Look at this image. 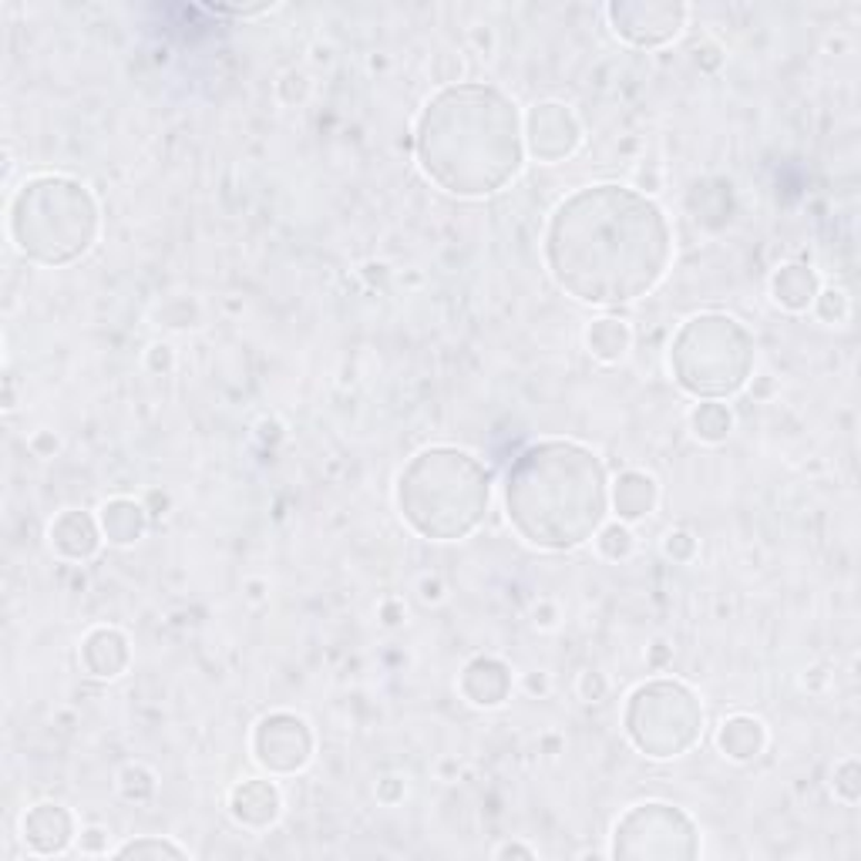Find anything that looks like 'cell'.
<instances>
[{
  "instance_id": "6da1fadb",
  "label": "cell",
  "mask_w": 861,
  "mask_h": 861,
  "mask_svg": "<svg viewBox=\"0 0 861 861\" xmlns=\"http://www.w3.org/2000/svg\"><path fill=\"white\" fill-rule=\"evenodd\" d=\"M546 256L556 283L576 300L616 306L659 283L669 263V229L639 193L596 186L556 209Z\"/></svg>"
},
{
  "instance_id": "7a4b0ae2",
  "label": "cell",
  "mask_w": 861,
  "mask_h": 861,
  "mask_svg": "<svg viewBox=\"0 0 861 861\" xmlns=\"http://www.w3.org/2000/svg\"><path fill=\"white\" fill-rule=\"evenodd\" d=\"M505 501L508 519L532 546L576 549L606 515V474L593 451L546 441L515 461Z\"/></svg>"
},
{
  "instance_id": "3957f363",
  "label": "cell",
  "mask_w": 861,
  "mask_h": 861,
  "mask_svg": "<svg viewBox=\"0 0 861 861\" xmlns=\"http://www.w3.org/2000/svg\"><path fill=\"white\" fill-rule=\"evenodd\" d=\"M609 21L616 35L626 38L629 45L653 48L679 35L686 21V8L683 4H613Z\"/></svg>"
},
{
  "instance_id": "277c9868",
  "label": "cell",
  "mask_w": 861,
  "mask_h": 861,
  "mask_svg": "<svg viewBox=\"0 0 861 861\" xmlns=\"http://www.w3.org/2000/svg\"><path fill=\"white\" fill-rule=\"evenodd\" d=\"M256 757L273 771H296L310 757V734L300 717L273 714L256 731Z\"/></svg>"
},
{
  "instance_id": "5b68a950",
  "label": "cell",
  "mask_w": 861,
  "mask_h": 861,
  "mask_svg": "<svg viewBox=\"0 0 861 861\" xmlns=\"http://www.w3.org/2000/svg\"><path fill=\"white\" fill-rule=\"evenodd\" d=\"M529 128H532V148L542 158L569 155L579 141V125H576L573 111L566 105H556V101L536 105V111L529 118Z\"/></svg>"
},
{
  "instance_id": "8992f818",
  "label": "cell",
  "mask_w": 861,
  "mask_h": 861,
  "mask_svg": "<svg viewBox=\"0 0 861 861\" xmlns=\"http://www.w3.org/2000/svg\"><path fill=\"white\" fill-rule=\"evenodd\" d=\"M51 542L58 546V552H65L71 559H88L98 549V532H95L88 515L68 511L51 526Z\"/></svg>"
},
{
  "instance_id": "52a82bcc",
  "label": "cell",
  "mask_w": 861,
  "mask_h": 861,
  "mask_svg": "<svg viewBox=\"0 0 861 861\" xmlns=\"http://www.w3.org/2000/svg\"><path fill=\"white\" fill-rule=\"evenodd\" d=\"M656 505V481L643 471H626L616 481V508L623 519H643Z\"/></svg>"
},
{
  "instance_id": "ba28073f",
  "label": "cell",
  "mask_w": 861,
  "mask_h": 861,
  "mask_svg": "<svg viewBox=\"0 0 861 861\" xmlns=\"http://www.w3.org/2000/svg\"><path fill=\"white\" fill-rule=\"evenodd\" d=\"M721 747L734 761H751L764 747V727L754 717H734L721 731Z\"/></svg>"
},
{
  "instance_id": "9c48e42d",
  "label": "cell",
  "mask_w": 861,
  "mask_h": 861,
  "mask_svg": "<svg viewBox=\"0 0 861 861\" xmlns=\"http://www.w3.org/2000/svg\"><path fill=\"white\" fill-rule=\"evenodd\" d=\"M101 522H105V532H108V539H111V542L128 546V542H135V539L141 536V529H145V515H141V508H138L135 501L118 498V501L105 505Z\"/></svg>"
},
{
  "instance_id": "30bf717a",
  "label": "cell",
  "mask_w": 861,
  "mask_h": 861,
  "mask_svg": "<svg viewBox=\"0 0 861 861\" xmlns=\"http://www.w3.org/2000/svg\"><path fill=\"white\" fill-rule=\"evenodd\" d=\"M814 293H818V283L804 266H784L774 276V300L787 310H804L814 300Z\"/></svg>"
},
{
  "instance_id": "8fae6325",
  "label": "cell",
  "mask_w": 861,
  "mask_h": 861,
  "mask_svg": "<svg viewBox=\"0 0 861 861\" xmlns=\"http://www.w3.org/2000/svg\"><path fill=\"white\" fill-rule=\"evenodd\" d=\"M586 343L599 361H619L629 351V330L619 320H599L586 333Z\"/></svg>"
},
{
  "instance_id": "7c38bea8",
  "label": "cell",
  "mask_w": 861,
  "mask_h": 861,
  "mask_svg": "<svg viewBox=\"0 0 861 861\" xmlns=\"http://www.w3.org/2000/svg\"><path fill=\"white\" fill-rule=\"evenodd\" d=\"M276 808H280V798L270 784L263 781H250L243 784L236 794H233V811L239 821H253V811H260L263 821H273L276 818Z\"/></svg>"
},
{
  "instance_id": "4fadbf2b",
  "label": "cell",
  "mask_w": 861,
  "mask_h": 861,
  "mask_svg": "<svg viewBox=\"0 0 861 861\" xmlns=\"http://www.w3.org/2000/svg\"><path fill=\"white\" fill-rule=\"evenodd\" d=\"M731 411L724 404H701L694 411V431L704 438V441H724L731 434Z\"/></svg>"
},
{
  "instance_id": "5bb4252c",
  "label": "cell",
  "mask_w": 861,
  "mask_h": 861,
  "mask_svg": "<svg viewBox=\"0 0 861 861\" xmlns=\"http://www.w3.org/2000/svg\"><path fill=\"white\" fill-rule=\"evenodd\" d=\"M596 542H599V552H603L606 559H626V556L633 552V532H629L626 526H619V522H616V526H606Z\"/></svg>"
},
{
  "instance_id": "9a60e30c",
  "label": "cell",
  "mask_w": 861,
  "mask_h": 861,
  "mask_svg": "<svg viewBox=\"0 0 861 861\" xmlns=\"http://www.w3.org/2000/svg\"><path fill=\"white\" fill-rule=\"evenodd\" d=\"M118 854H186L183 848H176V844H168V841H135V844H125Z\"/></svg>"
}]
</instances>
